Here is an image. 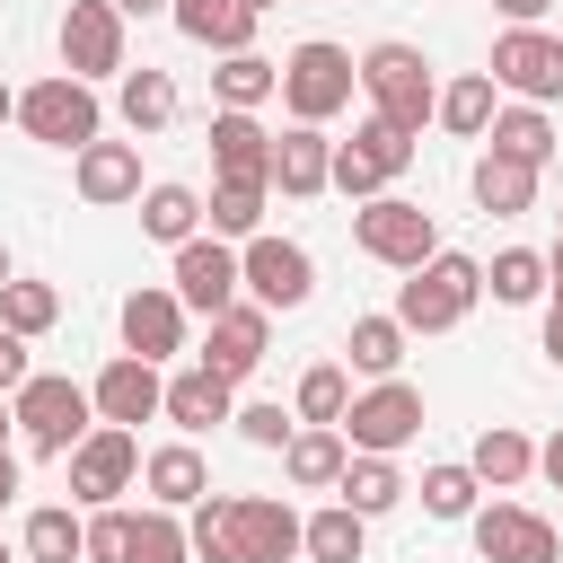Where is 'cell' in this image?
Instances as JSON below:
<instances>
[{
  "label": "cell",
  "instance_id": "1",
  "mask_svg": "<svg viewBox=\"0 0 563 563\" xmlns=\"http://www.w3.org/2000/svg\"><path fill=\"white\" fill-rule=\"evenodd\" d=\"M484 299V264L475 255H457V246H440V255H422L405 282H396V325L405 334H449V325H466V308Z\"/></svg>",
  "mask_w": 563,
  "mask_h": 563
},
{
  "label": "cell",
  "instance_id": "2",
  "mask_svg": "<svg viewBox=\"0 0 563 563\" xmlns=\"http://www.w3.org/2000/svg\"><path fill=\"white\" fill-rule=\"evenodd\" d=\"M9 413H18V431H26L35 457H70V449L97 431V396H88L79 378H53V369H26V378L9 387Z\"/></svg>",
  "mask_w": 563,
  "mask_h": 563
},
{
  "label": "cell",
  "instance_id": "3",
  "mask_svg": "<svg viewBox=\"0 0 563 563\" xmlns=\"http://www.w3.org/2000/svg\"><path fill=\"white\" fill-rule=\"evenodd\" d=\"M273 97L290 106V123H334V114L361 97V62H352L343 44H325V35H308V44L282 53V88H273Z\"/></svg>",
  "mask_w": 563,
  "mask_h": 563
},
{
  "label": "cell",
  "instance_id": "4",
  "mask_svg": "<svg viewBox=\"0 0 563 563\" xmlns=\"http://www.w3.org/2000/svg\"><path fill=\"white\" fill-rule=\"evenodd\" d=\"M361 97H369V114H387V123L422 132V123H431V106H440V79H431L422 44L387 35V44H369V53H361Z\"/></svg>",
  "mask_w": 563,
  "mask_h": 563
},
{
  "label": "cell",
  "instance_id": "5",
  "mask_svg": "<svg viewBox=\"0 0 563 563\" xmlns=\"http://www.w3.org/2000/svg\"><path fill=\"white\" fill-rule=\"evenodd\" d=\"M18 132H26V141H44V150H88V141L106 132V106H97V88H88V79L53 70V79L18 88Z\"/></svg>",
  "mask_w": 563,
  "mask_h": 563
},
{
  "label": "cell",
  "instance_id": "6",
  "mask_svg": "<svg viewBox=\"0 0 563 563\" xmlns=\"http://www.w3.org/2000/svg\"><path fill=\"white\" fill-rule=\"evenodd\" d=\"M352 246H361L369 264H387V273H413L422 255H440V220H431L422 202H405V194H369V202L352 211Z\"/></svg>",
  "mask_w": 563,
  "mask_h": 563
},
{
  "label": "cell",
  "instance_id": "7",
  "mask_svg": "<svg viewBox=\"0 0 563 563\" xmlns=\"http://www.w3.org/2000/svg\"><path fill=\"white\" fill-rule=\"evenodd\" d=\"M238 290L255 299V308H308L317 299V255L299 246V238H273V229H255L246 246H238Z\"/></svg>",
  "mask_w": 563,
  "mask_h": 563
},
{
  "label": "cell",
  "instance_id": "8",
  "mask_svg": "<svg viewBox=\"0 0 563 563\" xmlns=\"http://www.w3.org/2000/svg\"><path fill=\"white\" fill-rule=\"evenodd\" d=\"M334 431H343L352 449H369V457H396V449L422 440V387H413V378H369V387L343 405Z\"/></svg>",
  "mask_w": 563,
  "mask_h": 563
},
{
  "label": "cell",
  "instance_id": "9",
  "mask_svg": "<svg viewBox=\"0 0 563 563\" xmlns=\"http://www.w3.org/2000/svg\"><path fill=\"white\" fill-rule=\"evenodd\" d=\"M405 167H413V132H405V123H387V114H361V123H352V141H334V194H352V202L387 194Z\"/></svg>",
  "mask_w": 563,
  "mask_h": 563
},
{
  "label": "cell",
  "instance_id": "10",
  "mask_svg": "<svg viewBox=\"0 0 563 563\" xmlns=\"http://www.w3.org/2000/svg\"><path fill=\"white\" fill-rule=\"evenodd\" d=\"M484 79H493L501 97H519V106H554V97H563V35H545V26H501Z\"/></svg>",
  "mask_w": 563,
  "mask_h": 563
},
{
  "label": "cell",
  "instance_id": "11",
  "mask_svg": "<svg viewBox=\"0 0 563 563\" xmlns=\"http://www.w3.org/2000/svg\"><path fill=\"white\" fill-rule=\"evenodd\" d=\"M466 528H475V554L484 563H563L554 519L528 510V501H484V510H466Z\"/></svg>",
  "mask_w": 563,
  "mask_h": 563
},
{
  "label": "cell",
  "instance_id": "12",
  "mask_svg": "<svg viewBox=\"0 0 563 563\" xmlns=\"http://www.w3.org/2000/svg\"><path fill=\"white\" fill-rule=\"evenodd\" d=\"M62 70L70 79H123V9L114 0H70L62 9Z\"/></svg>",
  "mask_w": 563,
  "mask_h": 563
},
{
  "label": "cell",
  "instance_id": "13",
  "mask_svg": "<svg viewBox=\"0 0 563 563\" xmlns=\"http://www.w3.org/2000/svg\"><path fill=\"white\" fill-rule=\"evenodd\" d=\"M62 466H70V493L97 510V501H114V493H132V484H141V431L97 422V431H88V440H79Z\"/></svg>",
  "mask_w": 563,
  "mask_h": 563
},
{
  "label": "cell",
  "instance_id": "14",
  "mask_svg": "<svg viewBox=\"0 0 563 563\" xmlns=\"http://www.w3.org/2000/svg\"><path fill=\"white\" fill-rule=\"evenodd\" d=\"M264 343H273V308H255V299H229V308H211V334H202V369H220L229 387L238 378H255L264 369Z\"/></svg>",
  "mask_w": 563,
  "mask_h": 563
},
{
  "label": "cell",
  "instance_id": "15",
  "mask_svg": "<svg viewBox=\"0 0 563 563\" xmlns=\"http://www.w3.org/2000/svg\"><path fill=\"white\" fill-rule=\"evenodd\" d=\"M167 290L185 299V317L229 308V299H238V246H229V238H211V229H194V238L176 246V282H167Z\"/></svg>",
  "mask_w": 563,
  "mask_h": 563
},
{
  "label": "cell",
  "instance_id": "16",
  "mask_svg": "<svg viewBox=\"0 0 563 563\" xmlns=\"http://www.w3.org/2000/svg\"><path fill=\"white\" fill-rule=\"evenodd\" d=\"M264 185H273L282 202H317V194H334V141H325V123H290V132L273 141Z\"/></svg>",
  "mask_w": 563,
  "mask_h": 563
},
{
  "label": "cell",
  "instance_id": "17",
  "mask_svg": "<svg viewBox=\"0 0 563 563\" xmlns=\"http://www.w3.org/2000/svg\"><path fill=\"white\" fill-rule=\"evenodd\" d=\"M123 352H141V361H176L185 352V299L167 290V282H141V290H123Z\"/></svg>",
  "mask_w": 563,
  "mask_h": 563
},
{
  "label": "cell",
  "instance_id": "18",
  "mask_svg": "<svg viewBox=\"0 0 563 563\" xmlns=\"http://www.w3.org/2000/svg\"><path fill=\"white\" fill-rule=\"evenodd\" d=\"M229 537H238V563H290L299 554V510L273 501V493H229Z\"/></svg>",
  "mask_w": 563,
  "mask_h": 563
},
{
  "label": "cell",
  "instance_id": "19",
  "mask_svg": "<svg viewBox=\"0 0 563 563\" xmlns=\"http://www.w3.org/2000/svg\"><path fill=\"white\" fill-rule=\"evenodd\" d=\"M70 185H79V202H97V211H114V202H141V150L97 132L88 150H70Z\"/></svg>",
  "mask_w": 563,
  "mask_h": 563
},
{
  "label": "cell",
  "instance_id": "20",
  "mask_svg": "<svg viewBox=\"0 0 563 563\" xmlns=\"http://www.w3.org/2000/svg\"><path fill=\"white\" fill-rule=\"evenodd\" d=\"M88 396H97V422H123V431H132V422H150V413H158L167 378H158V361H141V352H114V361L97 369V387H88Z\"/></svg>",
  "mask_w": 563,
  "mask_h": 563
},
{
  "label": "cell",
  "instance_id": "21",
  "mask_svg": "<svg viewBox=\"0 0 563 563\" xmlns=\"http://www.w3.org/2000/svg\"><path fill=\"white\" fill-rule=\"evenodd\" d=\"M158 413H167V422H176L185 440H202L211 422H229V413H238V387H229L220 369H202V361H194V369H176V378H167Z\"/></svg>",
  "mask_w": 563,
  "mask_h": 563
},
{
  "label": "cell",
  "instance_id": "22",
  "mask_svg": "<svg viewBox=\"0 0 563 563\" xmlns=\"http://www.w3.org/2000/svg\"><path fill=\"white\" fill-rule=\"evenodd\" d=\"M466 194H475V211L519 220V211H537V167H528V158H510V150H484V158L466 167Z\"/></svg>",
  "mask_w": 563,
  "mask_h": 563
},
{
  "label": "cell",
  "instance_id": "23",
  "mask_svg": "<svg viewBox=\"0 0 563 563\" xmlns=\"http://www.w3.org/2000/svg\"><path fill=\"white\" fill-rule=\"evenodd\" d=\"M141 493H150L158 510H194V501L211 493V466H202V449H194V440H167V449H150V457H141Z\"/></svg>",
  "mask_w": 563,
  "mask_h": 563
},
{
  "label": "cell",
  "instance_id": "24",
  "mask_svg": "<svg viewBox=\"0 0 563 563\" xmlns=\"http://www.w3.org/2000/svg\"><path fill=\"white\" fill-rule=\"evenodd\" d=\"M167 18H176V35L202 44V53H246V44H255V9H246V0H167Z\"/></svg>",
  "mask_w": 563,
  "mask_h": 563
},
{
  "label": "cell",
  "instance_id": "25",
  "mask_svg": "<svg viewBox=\"0 0 563 563\" xmlns=\"http://www.w3.org/2000/svg\"><path fill=\"white\" fill-rule=\"evenodd\" d=\"M343 457H352V440H343L334 422H299V431L282 440V475H290L299 493H334Z\"/></svg>",
  "mask_w": 563,
  "mask_h": 563
},
{
  "label": "cell",
  "instance_id": "26",
  "mask_svg": "<svg viewBox=\"0 0 563 563\" xmlns=\"http://www.w3.org/2000/svg\"><path fill=\"white\" fill-rule=\"evenodd\" d=\"M202 141H211V176H264L273 167V132L255 114H238V106H220Z\"/></svg>",
  "mask_w": 563,
  "mask_h": 563
},
{
  "label": "cell",
  "instance_id": "27",
  "mask_svg": "<svg viewBox=\"0 0 563 563\" xmlns=\"http://www.w3.org/2000/svg\"><path fill=\"white\" fill-rule=\"evenodd\" d=\"M264 202H273V185H264V176H211L202 229H211V238H229V246H246V238L264 229Z\"/></svg>",
  "mask_w": 563,
  "mask_h": 563
},
{
  "label": "cell",
  "instance_id": "28",
  "mask_svg": "<svg viewBox=\"0 0 563 563\" xmlns=\"http://www.w3.org/2000/svg\"><path fill=\"white\" fill-rule=\"evenodd\" d=\"M466 466H475V484H484V493H510V484H528V475H537V440H528V431H510V422H484V431H475V449H466Z\"/></svg>",
  "mask_w": 563,
  "mask_h": 563
},
{
  "label": "cell",
  "instance_id": "29",
  "mask_svg": "<svg viewBox=\"0 0 563 563\" xmlns=\"http://www.w3.org/2000/svg\"><path fill=\"white\" fill-rule=\"evenodd\" d=\"M334 501H352L361 519L396 510V501H405V475H396V457H369V449H352V457H343V475H334Z\"/></svg>",
  "mask_w": 563,
  "mask_h": 563
},
{
  "label": "cell",
  "instance_id": "30",
  "mask_svg": "<svg viewBox=\"0 0 563 563\" xmlns=\"http://www.w3.org/2000/svg\"><path fill=\"white\" fill-rule=\"evenodd\" d=\"M405 325L396 317H352V334H343V369H361V378H396L405 369Z\"/></svg>",
  "mask_w": 563,
  "mask_h": 563
},
{
  "label": "cell",
  "instance_id": "31",
  "mask_svg": "<svg viewBox=\"0 0 563 563\" xmlns=\"http://www.w3.org/2000/svg\"><path fill=\"white\" fill-rule=\"evenodd\" d=\"M361 545H369V519L352 501H325L317 519H299V554H317V563H361Z\"/></svg>",
  "mask_w": 563,
  "mask_h": 563
},
{
  "label": "cell",
  "instance_id": "32",
  "mask_svg": "<svg viewBox=\"0 0 563 563\" xmlns=\"http://www.w3.org/2000/svg\"><path fill=\"white\" fill-rule=\"evenodd\" d=\"M273 88H282V62H264L255 44H246V53H220V70H211V97L238 106V114H255Z\"/></svg>",
  "mask_w": 563,
  "mask_h": 563
},
{
  "label": "cell",
  "instance_id": "33",
  "mask_svg": "<svg viewBox=\"0 0 563 563\" xmlns=\"http://www.w3.org/2000/svg\"><path fill=\"white\" fill-rule=\"evenodd\" d=\"M114 106H123V123H132V132H167V123H176V79L141 62V70H123Z\"/></svg>",
  "mask_w": 563,
  "mask_h": 563
},
{
  "label": "cell",
  "instance_id": "34",
  "mask_svg": "<svg viewBox=\"0 0 563 563\" xmlns=\"http://www.w3.org/2000/svg\"><path fill=\"white\" fill-rule=\"evenodd\" d=\"M493 106H501V88H493L484 70H466V79H449V88H440V106H431V123H449L457 141H484V123H493Z\"/></svg>",
  "mask_w": 563,
  "mask_h": 563
},
{
  "label": "cell",
  "instance_id": "35",
  "mask_svg": "<svg viewBox=\"0 0 563 563\" xmlns=\"http://www.w3.org/2000/svg\"><path fill=\"white\" fill-rule=\"evenodd\" d=\"M484 141H493V150H510V158H528V167H545V158H554V123H545V106H493Z\"/></svg>",
  "mask_w": 563,
  "mask_h": 563
},
{
  "label": "cell",
  "instance_id": "36",
  "mask_svg": "<svg viewBox=\"0 0 563 563\" xmlns=\"http://www.w3.org/2000/svg\"><path fill=\"white\" fill-rule=\"evenodd\" d=\"M141 229H150L158 246H185V238L202 229V194H194V185H141Z\"/></svg>",
  "mask_w": 563,
  "mask_h": 563
},
{
  "label": "cell",
  "instance_id": "37",
  "mask_svg": "<svg viewBox=\"0 0 563 563\" xmlns=\"http://www.w3.org/2000/svg\"><path fill=\"white\" fill-rule=\"evenodd\" d=\"M0 325H9V334H26V343H35V334H53V325H62V290H53V282H18V273H9V282H0Z\"/></svg>",
  "mask_w": 563,
  "mask_h": 563
},
{
  "label": "cell",
  "instance_id": "38",
  "mask_svg": "<svg viewBox=\"0 0 563 563\" xmlns=\"http://www.w3.org/2000/svg\"><path fill=\"white\" fill-rule=\"evenodd\" d=\"M26 563H79V545H88V519H70L62 501H44V510H26Z\"/></svg>",
  "mask_w": 563,
  "mask_h": 563
},
{
  "label": "cell",
  "instance_id": "39",
  "mask_svg": "<svg viewBox=\"0 0 563 563\" xmlns=\"http://www.w3.org/2000/svg\"><path fill=\"white\" fill-rule=\"evenodd\" d=\"M123 563H194V545H185V519L176 510H132V537H123Z\"/></svg>",
  "mask_w": 563,
  "mask_h": 563
},
{
  "label": "cell",
  "instance_id": "40",
  "mask_svg": "<svg viewBox=\"0 0 563 563\" xmlns=\"http://www.w3.org/2000/svg\"><path fill=\"white\" fill-rule=\"evenodd\" d=\"M484 290H493L501 308H528V299H545V255H537V246H501V255L484 264Z\"/></svg>",
  "mask_w": 563,
  "mask_h": 563
},
{
  "label": "cell",
  "instance_id": "41",
  "mask_svg": "<svg viewBox=\"0 0 563 563\" xmlns=\"http://www.w3.org/2000/svg\"><path fill=\"white\" fill-rule=\"evenodd\" d=\"M343 405H352V369H343V361L299 369V396H290V413H299V422H343Z\"/></svg>",
  "mask_w": 563,
  "mask_h": 563
},
{
  "label": "cell",
  "instance_id": "42",
  "mask_svg": "<svg viewBox=\"0 0 563 563\" xmlns=\"http://www.w3.org/2000/svg\"><path fill=\"white\" fill-rule=\"evenodd\" d=\"M185 545H194V563H238V537H229V493H202V501L185 510Z\"/></svg>",
  "mask_w": 563,
  "mask_h": 563
},
{
  "label": "cell",
  "instance_id": "43",
  "mask_svg": "<svg viewBox=\"0 0 563 563\" xmlns=\"http://www.w3.org/2000/svg\"><path fill=\"white\" fill-rule=\"evenodd\" d=\"M475 493H484V484H475V466H457V457L422 466V510H431V519H466V510H475Z\"/></svg>",
  "mask_w": 563,
  "mask_h": 563
},
{
  "label": "cell",
  "instance_id": "44",
  "mask_svg": "<svg viewBox=\"0 0 563 563\" xmlns=\"http://www.w3.org/2000/svg\"><path fill=\"white\" fill-rule=\"evenodd\" d=\"M123 537H132V510L97 501V510H88V545H79V563H123Z\"/></svg>",
  "mask_w": 563,
  "mask_h": 563
},
{
  "label": "cell",
  "instance_id": "45",
  "mask_svg": "<svg viewBox=\"0 0 563 563\" xmlns=\"http://www.w3.org/2000/svg\"><path fill=\"white\" fill-rule=\"evenodd\" d=\"M229 422H238V440H246V449H282V440L299 431V413H282V405H238Z\"/></svg>",
  "mask_w": 563,
  "mask_h": 563
},
{
  "label": "cell",
  "instance_id": "46",
  "mask_svg": "<svg viewBox=\"0 0 563 563\" xmlns=\"http://www.w3.org/2000/svg\"><path fill=\"white\" fill-rule=\"evenodd\" d=\"M18 378H26V334H9V325H0V396H9Z\"/></svg>",
  "mask_w": 563,
  "mask_h": 563
},
{
  "label": "cell",
  "instance_id": "47",
  "mask_svg": "<svg viewBox=\"0 0 563 563\" xmlns=\"http://www.w3.org/2000/svg\"><path fill=\"white\" fill-rule=\"evenodd\" d=\"M537 475H545V484H554V493H563V422H554V440H545V449H537Z\"/></svg>",
  "mask_w": 563,
  "mask_h": 563
},
{
  "label": "cell",
  "instance_id": "48",
  "mask_svg": "<svg viewBox=\"0 0 563 563\" xmlns=\"http://www.w3.org/2000/svg\"><path fill=\"white\" fill-rule=\"evenodd\" d=\"M493 9H501L510 26H545V9H554V0H493Z\"/></svg>",
  "mask_w": 563,
  "mask_h": 563
},
{
  "label": "cell",
  "instance_id": "49",
  "mask_svg": "<svg viewBox=\"0 0 563 563\" xmlns=\"http://www.w3.org/2000/svg\"><path fill=\"white\" fill-rule=\"evenodd\" d=\"M545 317H563V246L545 255Z\"/></svg>",
  "mask_w": 563,
  "mask_h": 563
},
{
  "label": "cell",
  "instance_id": "50",
  "mask_svg": "<svg viewBox=\"0 0 563 563\" xmlns=\"http://www.w3.org/2000/svg\"><path fill=\"white\" fill-rule=\"evenodd\" d=\"M9 501H18V457L0 449V510H9Z\"/></svg>",
  "mask_w": 563,
  "mask_h": 563
},
{
  "label": "cell",
  "instance_id": "51",
  "mask_svg": "<svg viewBox=\"0 0 563 563\" xmlns=\"http://www.w3.org/2000/svg\"><path fill=\"white\" fill-rule=\"evenodd\" d=\"M545 361L563 369V317H545Z\"/></svg>",
  "mask_w": 563,
  "mask_h": 563
},
{
  "label": "cell",
  "instance_id": "52",
  "mask_svg": "<svg viewBox=\"0 0 563 563\" xmlns=\"http://www.w3.org/2000/svg\"><path fill=\"white\" fill-rule=\"evenodd\" d=\"M123 18H167V0H114Z\"/></svg>",
  "mask_w": 563,
  "mask_h": 563
},
{
  "label": "cell",
  "instance_id": "53",
  "mask_svg": "<svg viewBox=\"0 0 563 563\" xmlns=\"http://www.w3.org/2000/svg\"><path fill=\"white\" fill-rule=\"evenodd\" d=\"M0 123H18V88L9 79H0Z\"/></svg>",
  "mask_w": 563,
  "mask_h": 563
},
{
  "label": "cell",
  "instance_id": "54",
  "mask_svg": "<svg viewBox=\"0 0 563 563\" xmlns=\"http://www.w3.org/2000/svg\"><path fill=\"white\" fill-rule=\"evenodd\" d=\"M9 431H18V413H9V396H0V449H9Z\"/></svg>",
  "mask_w": 563,
  "mask_h": 563
},
{
  "label": "cell",
  "instance_id": "55",
  "mask_svg": "<svg viewBox=\"0 0 563 563\" xmlns=\"http://www.w3.org/2000/svg\"><path fill=\"white\" fill-rule=\"evenodd\" d=\"M246 9H255V18H264V9H282V0H246Z\"/></svg>",
  "mask_w": 563,
  "mask_h": 563
},
{
  "label": "cell",
  "instance_id": "56",
  "mask_svg": "<svg viewBox=\"0 0 563 563\" xmlns=\"http://www.w3.org/2000/svg\"><path fill=\"white\" fill-rule=\"evenodd\" d=\"M0 282H9V238H0Z\"/></svg>",
  "mask_w": 563,
  "mask_h": 563
},
{
  "label": "cell",
  "instance_id": "57",
  "mask_svg": "<svg viewBox=\"0 0 563 563\" xmlns=\"http://www.w3.org/2000/svg\"><path fill=\"white\" fill-rule=\"evenodd\" d=\"M554 229H563V211H554ZM554 246H563V238H554Z\"/></svg>",
  "mask_w": 563,
  "mask_h": 563
},
{
  "label": "cell",
  "instance_id": "58",
  "mask_svg": "<svg viewBox=\"0 0 563 563\" xmlns=\"http://www.w3.org/2000/svg\"><path fill=\"white\" fill-rule=\"evenodd\" d=\"M0 563H18V554H9V545H0Z\"/></svg>",
  "mask_w": 563,
  "mask_h": 563
}]
</instances>
